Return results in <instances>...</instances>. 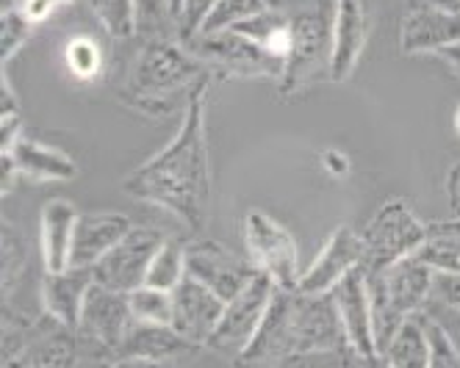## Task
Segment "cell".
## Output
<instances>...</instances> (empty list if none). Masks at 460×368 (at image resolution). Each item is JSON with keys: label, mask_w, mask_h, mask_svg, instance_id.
I'll list each match as a JSON object with an SVG mask.
<instances>
[{"label": "cell", "mask_w": 460, "mask_h": 368, "mask_svg": "<svg viewBox=\"0 0 460 368\" xmlns=\"http://www.w3.org/2000/svg\"><path fill=\"white\" fill-rule=\"evenodd\" d=\"M208 89L211 83L191 97L175 139L150 161L137 166L122 183L130 197L170 211L191 232L206 227L211 206V158L206 139Z\"/></svg>", "instance_id": "1"}, {"label": "cell", "mask_w": 460, "mask_h": 368, "mask_svg": "<svg viewBox=\"0 0 460 368\" xmlns=\"http://www.w3.org/2000/svg\"><path fill=\"white\" fill-rule=\"evenodd\" d=\"M349 349L347 332L331 294H300L278 288L252 341L234 360L236 368H280L305 355Z\"/></svg>", "instance_id": "2"}, {"label": "cell", "mask_w": 460, "mask_h": 368, "mask_svg": "<svg viewBox=\"0 0 460 368\" xmlns=\"http://www.w3.org/2000/svg\"><path fill=\"white\" fill-rule=\"evenodd\" d=\"M206 83H214V75L183 42H145L130 58L119 100L139 114L170 117L186 111L191 97Z\"/></svg>", "instance_id": "3"}, {"label": "cell", "mask_w": 460, "mask_h": 368, "mask_svg": "<svg viewBox=\"0 0 460 368\" xmlns=\"http://www.w3.org/2000/svg\"><path fill=\"white\" fill-rule=\"evenodd\" d=\"M436 272L416 255L391 263L383 272H367V288L372 302L375 344L383 355L402 324L419 316L433 299Z\"/></svg>", "instance_id": "4"}, {"label": "cell", "mask_w": 460, "mask_h": 368, "mask_svg": "<svg viewBox=\"0 0 460 368\" xmlns=\"http://www.w3.org/2000/svg\"><path fill=\"white\" fill-rule=\"evenodd\" d=\"M291 45L283 61V75L278 81L280 94L297 97L311 86L333 78V22H327L322 9L294 12Z\"/></svg>", "instance_id": "5"}, {"label": "cell", "mask_w": 460, "mask_h": 368, "mask_svg": "<svg viewBox=\"0 0 460 368\" xmlns=\"http://www.w3.org/2000/svg\"><path fill=\"white\" fill-rule=\"evenodd\" d=\"M186 50L208 66V73L219 81L227 78H272L280 81L283 58L272 56L252 39L242 37L239 31H214V33H194L183 39Z\"/></svg>", "instance_id": "6"}, {"label": "cell", "mask_w": 460, "mask_h": 368, "mask_svg": "<svg viewBox=\"0 0 460 368\" xmlns=\"http://www.w3.org/2000/svg\"><path fill=\"white\" fill-rule=\"evenodd\" d=\"M364 239V272H383L391 263L411 258L427 241V224L411 211L402 197L385 199L360 232Z\"/></svg>", "instance_id": "7"}, {"label": "cell", "mask_w": 460, "mask_h": 368, "mask_svg": "<svg viewBox=\"0 0 460 368\" xmlns=\"http://www.w3.org/2000/svg\"><path fill=\"white\" fill-rule=\"evenodd\" d=\"M130 321H134V313H130L128 294L92 283L78 319L81 349H89L94 363H109L122 344Z\"/></svg>", "instance_id": "8"}, {"label": "cell", "mask_w": 460, "mask_h": 368, "mask_svg": "<svg viewBox=\"0 0 460 368\" xmlns=\"http://www.w3.org/2000/svg\"><path fill=\"white\" fill-rule=\"evenodd\" d=\"M244 244L247 258L258 266V272L270 275L278 288L297 291L303 277L300 252L297 241L280 222L264 211H250L244 216Z\"/></svg>", "instance_id": "9"}, {"label": "cell", "mask_w": 460, "mask_h": 368, "mask_svg": "<svg viewBox=\"0 0 460 368\" xmlns=\"http://www.w3.org/2000/svg\"><path fill=\"white\" fill-rule=\"evenodd\" d=\"M275 291H278L275 280L264 272H258L234 299L225 302L222 321L206 349L230 355L236 360L244 352V346L252 341L261 321H264L272 299H275Z\"/></svg>", "instance_id": "10"}, {"label": "cell", "mask_w": 460, "mask_h": 368, "mask_svg": "<svg viewBox=\"0 0 460 368\" xmlns=\"http://www.w3.org/2000/svg\"><path fill=\"white\" fill-rule=\"evenodd\" d=\"M164 241L167 239L155 227H130L128 236L92 266L94 283L122 294L142 288L147 280L150 260Z\"/></svg>", "instance_id": "11"}, {"label": "cell", "mask_w": 460, "mask_h": 368, "mask_svg": "<svg viewBox=\"0 0 460 368\" xmlns=\"http://www.w3.org/2000/svg\"><path fill=\"white\" fill-rule=\"evenodd\" d=\"M186 275L208 285L227 302L258 275V266L219 241H191L186 244Z\"/></svg>", "instance_id": "12"}, {"label": "cell", "mask_w": 460, "mask_h": 368, "mask_svg": "<svg viewBox=\"0 0 460 368\" xmlns=\"http://www.w3.org/2000/svg\"><path fill=\"white\" fill-rule=\"evenodd\" d=\"M225 313V299L194 277H183L172 291V327L194 346H208Z\"/></svg>", "instance_id": "13"}, {"label": "cell", "mask_w": 460, "mask_h": 368, "mask_svg": "<svg viewBox=\"0 0 460 368\" xmlns=\"http://www.w3.org/2000/svg\"><path fill=\"white\" fill-rule=\"evenodd\" d=\"M364 263V239L360 232L341 224L331 232L314 263L303 272L297 291L300 294H331L349 272L360 269Z\"/></svg>", "instance_id": "14"}, {"label": "cell", "mask_w": 460, "mask_h": 368, "mask_svg": "<svg viewBox=\"0 0 460 368\" xmlns=\"http://www.w3.org/2000/svg\"><path fill=\"white\" fill-rule=\"evenodd\" d=\"M336 308L347 332L349 349L360 357H375L377 344H375V329H372V302H369V288H367V272L355 269L349 272L336 288H333Z\"/></svg>", "instance_id": "15"}, {"label": "cell", "mask_w": 460, "mask_h": 368, "mask_svg": "<svg viewBox=\"0 0 460 368\" xmlns=\"http://www.w3.org/2000/svg\"><path fill=\"white\" fill-rule=\"evenodd\" d=\"M372 22L364 0H333V78L347 81L369 42Z\"/></svg>", "instance_id": "16"}, {"label": "cell", "mask_w": 460, "mask_h": 368, "mask_svg": "<svg viewBox=\"0 0 460 368\" xmlns=\"http://www.w3.org/2000/svg\"><path fill=\"white\" fill-rule=\"evenodd\" d=\"M460 42V12L408 9L400 22V50L405 56L441 53Z\"/></svg>", "instance_id": "17"}, {"label": "cell", "mask_w": 460, "mask_h": 368, "mask_svg": "<svg viewBox=\"0 0 460 368\" xmlns=\"http://www.w3.org/2000/svg\"><path fill=\"white\" fill-rule=\"evenodd\" d=\"M130 219L125 214L114 211H97V214H81L75 222V236L70 250V266H81V269H92L109 250H114L128 232Z\"/></svg>", "instance_id": "18"}, {"label": "cell", "mask_w": 460, "mask_h": 368, "mask_svg": "<svg viewBox=\"0 0 460 368\" xmlns=\"http://www.w3.org/2000/svg\"><path fill=\"white\" fill-rule=\"evenodd\" d=\"M78 216L81 214L75 211V206L64 197L45 203L40 216V247H42L45 272L70 269V250H73Z\"/></svg>", "instance_id": "19"}, {"label": "cell", "mask_w": 460, "mask_h": 368, "mask_svg": "<svg viewBox=\"0 0 460 368\" xmlns=\"http://www.w3.org/2000/svg\"><path fill=\"white\" fill-rule=\"evenodd\" d=\"M94 283L92 269H81V266H70L64 272H45L42 280V308L56 321L78 329L81 308L89 285Z\"/></svg>", "instance_id": "20"}, {"label": "cell", "mask_w": 460, "mask_h": 368, "mask_svg": "<svg viewBox=\"0 0 460 368\" xmlns=\"http://www.w3.org/2000/svg\"><path fill=\"white\" fill-rule=\"evenodd\" d=\"M194 349L172 324H147V321H130L122 344L117 346L111 360H158L167 363L170 357Z\"/></svg>", "instance_id": "21"}, {"label": "cell", "mask_w": 460, "mask_h": 368, "mask_svg": "<svg viewBox=\"0 0 460 368\" xmlns=\"http://www.w3.org/2000/svg\"><path fill=\"white\" fill-rule=\"evenodd\" d=\"M14 158L17 172L31 178V180H73L78 175V163L58 147H50L45 142L20 136V142L12 147V153H4Z\"/></svg>", "instance_id": "22"}, {"label": "cell", "mask_w": 460, "mask_h": 368, "mask_svg": "<svg viewBox=\"0 0 460 368\" xmlns=\"http://www.w3.org/2000/svg\"><path fill=\"white\" fill-rule=\"evenodd\" d=\"M436 275H460V219L427 224V241L416 252Z\"/></svg>", "instance_id": "23"}, {"label": "cell", "mask_w": 460, "mask_h": 368, "mask_svg": "<svg viewBox=\"0 0 460 368\" xmlns=\"http://www.w3.org/2000/svg\"><path fill=\"white\" fill-rule=\"evenodd\" d=\"M234 31H239L242 37L252 39L272 56L286 61L288 45H291V17L283 9H267L244 22H239Z\"/></svg>", "instance_id": "24"}, {"label": "cell", "mask_w": 460, "mask_h": 368, "mask_svg": "<svg viewBox=\"0 0 460 368\" xmlns=\"http://www.w3.org/2000/svg\"><path fill=\"white\" fill-rule=\"evenodd\" d=\"M134 14L142 42H181V20L172 0H134Z\"/></svg>", "instance_id": "25"}, {"label": "cell", "mask_w": 460, "mask_h": 368, "mask_svg": "<svg viewBox=\"0 0 460 368\" xmlns=\"http://www.w3.org/2000/svg\"><path fill=\"white\" fill-rule=\"evenodd\" d=\"M383 357L394 368H430V338H427L421 313L402 324Z\"/></svg>", "instance_id": "26"}, {"label": "cell", "mask_w": 460, "mask_h": 368, "mask_svg": "<svg viewBox=\"0 0 460 368\" xmlns=\"http://www.w3.org/2000/svg\"><path fill=\"white\" fill-rule=\"evenodd\" d=\"M183 277H186V244L178 239H167L150 260L145 285L161 288V291H175Z\"/></svg>", "instance_id": "27"}, {"label": "cell", "mask_w": 460, "mask_h": 368, "mask_svg": "<svg viewBox=\"0 0 460 368\" xmlns=\"http://www.w3.org/2000/svg\"><path fill=\"white\" fill-rule=\"evenodd\" d=\"M64 66L78 83H92L103 75L106 70V58L103 48L92 37H73L64 48Z\"/></svg>", "instance_id": "28"}, {"label": "cell", "mask_w": 460, "mask_h": 368, "mask_svg": "<svg viewBox=\"0 0 460 368\" xmlns=\"http://www.w3.org/2000/svg\"><path fill=\"white\" fill-rule=\"evenodd\" d=\"M89 6L111 39L137 37V14L134 0H89Z\"/></svg>", "instance_id": "29"}, {"label": "cell", "mask_w": 460, "mask_h": 368, "mask_svg": "<svg viewBox=\"0 0 460 368\" xmlns=\"http://www.w3.org/2000/svg\"><path fill=\"white\" fill-rule=\"evenodd\" d=\"M130 313L137 321L147 324H172V291L142 285L128 294Z\"/></svg>", "instance_id": "30"}, {"label": "cell", "mask_w": 460, "mask_h": 368, "mask_svg": "<svg viewBox=\"0 0 460 368\" xmlns=\"http://www.w3.org/2000/svg\"><path fill=\"white\" fill-rule=\"evenodd\" d=\"M267 0H217L214 9L208 12L206 22H203V33H214V31H227L236 28L239 22L267 12Z\"/></svg>", "instance_id": "31"}, {"label": "cell", "mask_w": 460, "mask_h": 368, "mask_svg": "<svg viewBox=\"0 0 460 368\" xmlns=\"http://www.w3.org/2000/svg\"><path fill=\"white\" fill-rule=\"evenodd\" d=\"M34 31L37 25L22 14L20 6L4 9V17H0V56H4V64H9L20 53V48L31 39Z\"/></svg>", "instance_id": "32"}, {"label": "cell", "mask_w": 460, "mask_h": 368, "mask_svg": "<svg viewBox=\"0 0 460 368\" xmlns=\"http://www.w3.org/2000/svg\"><path fill=\"white\" fill-rule=\"evenodd\" d=\"M25 269V244L20 239V232L4 222V296L9 299L12 294V285L20 280Z\"/></svg>", "instance_id": "33"}, {"label": "cell", "mask_w": 460, "mask_h": 368, "mask_svg": "<svg viewBox=\"0 0 460 368\" xmlns=\"http://www.w3.org/2000/svg\"><path fill=\"white\" fill-rule=\"evenodd\" d=\"M421 321L427 329V338H430V368H460V352L447 338V332L424 311H421Z\"/></svg>", "instance_id": "34"}, {"label": "cell", "mask_w": 460, "mask_h": 368, "mask_svg": "<svg viewBox=\"0 0 460 368\" xmlns=\"http://www.w3.org/2000/svg\"><path fill=\"white\" fill-rule=\"evenodd\" d=\"M280 368H360V357L352 349L344 352H322V355H305L283 363Z\"/></svg>", "instance_id": "35"}, {"label": "cell", "mask_w": 460, "mask_h": 368, "mask_svg": "<svg viewBox=\"0 0 460 368\" xmlns=\"http://www.w3.org/2000/svg\"><path fill=\"white\" fill-rule=\"evenodd\" d=\"M217 0H183V6H181V42L194 37V33H200L208 12L214 9Z\"/></svg>", "instance_id": "36"}, {"label": "cell", "mask_w": 460, "mask_h": 368, "mask_svg": "<svg viewBox=\"0 0 460 368\" xmlns=\"http://www.w3.org/2000/svg\"><path fill=\"white\" fill-rule=\"evenodd\" d=\"M424 313L430 316L444 332H447V338L455 344V349L460 352V308L455 305H444V302H436V299H430L424 308Z\"/></svg>", "instance_id": "37"}, {"label": "cell", "mask_w": 460, "mask_h": 368, "mask_svg": "<svg viewBox=\"0 0 460 368\" xmlns=\"http://www.w3.org/2000/svg\"><path fill=\"white\" fill-rule=\"evenodd\" d=\"M81 0H22L20 9L22 14L34 22V25H42L45 20H50L61 6H75Z\"/></svg>", "instance_id": "38"}, {"label": "cell", "mask_w": 460, "mask_h": 368, "mask_svg": "<svg viewBox=\"0 0 460 368\" xmlns=\"http://www.w3.org/2000/svg\"><path fill=\"white\" fill-rule=\"evenodd\" d=\"M433 299L436 302L460 308V275H436L433 277Z\"/></svg>", "instance_id": "39"}, {"label": "cell", "mask_w": 460, "mask_h": 368, "mask_svg": "<svg viewBox=\"0 0 460 368\" xmlns=\"http://www.w3.org/2000/svg\"><path fill=\"white\" fill-rule=\"evenodd\" d=\"M20 114V106H17V97L9 86V78L6 73L0 75V117H17Z\"/></svg>", "instance_id": "40"}, {"label": "cell", "mask_w": 460, "mask_h": 368, "mask_svg": "<svg viewBox=\"0 0 460 368\" xmlns=\"http://www.w3.org/2000/svg\"><path fill=\"white\" fill-rule=\"evenodd\" d=\"M447 197H449V208L460 219V161L449 170L447 175Z\"/></svg>", "instance_id": "41"}, {"label": "cell", "mask_w": 460, "mask_h": 368, "mask_svg": "<svg viewBox=\"0 0 460 368\" xmlns=\"http://www.w3.org/2000/svg\"><path fill=\"white\" fill-rule=\"evenodd\" d=\"M20 142V114L17 117H4V153H12V147Z\"/></svg>", "instance_id": "42"}, {"label": "cell", "mask_w": 460, "mask_h": 368, "mask_svg": "<svg viewBox=\"0 0 460 368\" xmlns=\"http://www.w3.org/2000/svg\"><path fill=\"white\" fill-rule=\"evenodd\" d=\"M408 9H441V12H460V0H408Z\"/></svg>", "instance_id": "43"}, {"label": "cell", "mask_w": 460, "mask_h": 368, "mask_svg": "<svg viewBox=\"0 0 460 368\" xmlns=\"http://www.w3.org/2000/svg\"><path fill=\"white\" fill-rule=\"evenodd\" d=\"M103 368H170L167 363H158V360H109L103 363Z\"/></svg>", "instance_id": "44"}, {"label": "cell", "mask_w": 460, "mask_h": 368, "mask_svg": "<svg viewBox=\"0 0 460 368\" xmlns=\"http://www.w3.org/2000/svg\"><path fill=\"white\" fill-rule=\"evenodd\" d=\"M324 166H327V170H331L336 178L347 175V170H349V163H347L336 150H327V153H324Z\"/></svg>", "instance_id": "45"}, {"label": "cell", "mask_w": 460, "mask_h": 368, "mask_svg": "<svg viewBox=\"0 0 460 368\" xmlns=\"http://www.w3.org/2000/svg\"><path fill=\"white\" fill-rule=\"evenodd\" d=\"M438 58L449 66V73H452V75H457V78H460V42H457V45H452V48H447V50H441V53H438Z\"/></svg>", "instance_id": "46"}, {"label": "cell", "mask_w": 460, "mask_h": 368, "mask_svg": "<svg viewBox=\"0 0 460 368\" xmlns=\"http://www.w3.org/2000/svg\"><path fill=\"white\" fill-rule=\"evenodd\" d=\"M17 175V166H14V158L12 155H4V194L12 191V178Z\"/></svg>", "instance_id": "47"}, {"label": "cell", "mask_w": 460, "mask_h": 368, "mask_svg": "<svg viewBox=\"0 0 460 368\" xmlns=\"http://www.w3.org/2000/svg\"><path fill=\"white\" fill-rule=\"evenodd\" d=\"M360 368H394L383 355H375V357H367V360H360Z\"/></svg>", "instance_id": "48"}, {"label": "cell", "mask_w": 460, "mask_h": 368, "mask_svg": "<svg viewBox=\"0 0 460 368\" xmlns=\"http://www.w3.org/2000/svg\"><path fill=\"white\" fill-rule=\"evenodd\" d=\"M267 6H270V9H283V6H286V0H267Z\"/></svg>", "instance_id": "49"}, {"label": "cell", "mask_w": 460, "mask_h": 368, "mask_svg": "<svg viewBox=\"0 0 460 368\" xmlns=\"http://www.w3.org/2000/svg\"><path fill=\"white\" fill-rule=\"evenodd\" d=\"M455 130L460 133V103H457V109H455Z\"/></svg>", "instance_id": "50"}, {"label": "cell", "mask_w": 460, "mask_h": 368, "mask_svg": "<svg viewBox=\"0 0 460 368\" xmlns=\"http://www.w3.org/2000/svg\"><path fill=\"white\" fill-rule=\"evenodd\" d=\"M172 6H175V12H178V17H181V6H183V0H172Z\"/></svg>", "instance_id": "51"}, {"label": "cell", "mask_w": 460, "mask_h": 368, "mask_svg": "<svg viewBox=\"0 0 460 368\" xmlns=\"http://www.w3.org/2000/svg\"><path fill=\"white\" fill-rule=\"evenodd\" d=\"M92 368H103V363H94V365H92Z\"/></svg>", "instance_id": "52"}, {"label": "cell", "mask_w": 460, "mask_h": 368, "mask_svg": "<svg viewBox=\"0 0 460 368\" xmlns=\"http://www.w3.org/2000/svg\"><path fill=\"white\" fill-rule=\"evenodd\" d=\"M234 368H236V365H234Z\"/></svg>", "instance_id": "53"}]
</instances>
